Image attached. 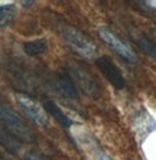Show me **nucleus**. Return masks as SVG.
Returning a JSON list of instances; mask_svg holds the SVG:
<instances>
[{"label": "nucleus", "instance_id": "f257e3e1", "mask_svg": "<svg viewBox=\"0 0 156 160\" xmlns=\"http://www.w3.org/2000/svg\"><path fill=\"white\" fill-rule=\"evenodd\" d=\"M0 123L6 126V129L11 134L19 139L20 142H31L35 140V136L33 133L19 115L9 107H0Z\"/></svg>", "mask_w": 156, "mask_h": 160}, {"label": "nucleus", "instance_id": "1a4fd4ad", "mask_svg": "<svg viewBox=\"0 0 156 160\" xmlns=\"http://www.w3.org/2000/svg\"><path fill=\"white\" fill-rule=\"evenodd\" d=\"M134 43L138 46L139 48L146 53L148 56L156 60V42L152 40L148 35L144 33H134L132 35Z\"/></svg>", "mask_w": 156, "mask_h": 160}, {"label": "nucleus", "instance_id": "6e6552de", "mask_svg": "<svg viewBox=\"0 0 156 160\" xmlns=\"http://www.w3.org/2000/svg\"><path fill=\"white\" fill-rule=\"evenodd\" d=\"M42 108L45 109V111L47 112V115L53 116L54 118L57 120L63 128L69 129L72 125V120L63 112L62 109L58 107L54 101H51V99H45L43 103H42Z\"/></svg>", "mask_w": 156, "mask_h": 160}, {"label": "nucleus", "instance_id": "0eeeda50", "mask_svg": "<svg viewBox=\"0 0 156 160\" xmlns=\"http://www.w3.org/2000/svg\"><path fill=\"white\" fill-rule=\"evenodd\" d=\"M56 89L63 97L68 98V99H77L78 98L77 85L68 71H62L57 75Z\"/></svg>", "mask_w": 156, "mask_h": 160}, {"label": "nucleus", "instance_id": "2eb2a0df", "mask_svg": "<svg viewBox=\"0 0 156 160\" xmlns=\"http://www.w3.org/2000/svg\"><path fill=\"white\" fill-rule=\"evenodd\" d=\"M0 160H6V159H5V158L2 156H0Z\"/></svg>", "mask_w": 156, "mask_h": 160}, {"label": "nucleus", "instance_id": "9d476101", "mask_svg": "<svg viewBox=\"0 0 156 160\" xmlns=\"http://www.w3.org/2000/svg\"><path fill=\"white\" fill-rule=\"evenodd\" d=\"M48 49V41L45 38L27 41L23 43V50L29 56H37L43 54Z\"/></svg>", "mask_w": 156, "mask_h": 160}, {"label": "nucleus", "instance_id": "f8f14e48", "mask_svg": "<svg viewBox=\"0 0 156 160\" xmlns=\"http://www.w3.org/2000/svg\"><path fill=\"white\" fill-rule=\"evenodd\" d=\"M15 6L13 4L0 6V27L7 26L14 20Z\"/></svg>", "mask_w": 156, "mask_h": 160}, {"label": "nucleus", "instance_id": "39448f33", "mask_svg": "<svg viewBox=\"0 0 156 160\" xmlns=\"http://www.w3.org/2000/svg\"><path fill=\"white\" fill-rule=\"evenodd\" d=\"M96 66L98 67L100 72L111 83L113 88H116L118 90H122L125 88V77L120 71V69L118 68V66L108 56L103 55V56L97 58H96Z\"/></svg>", "mask_w": 156, "mask_h": 160}, {"label": "nucleus", "instance_id": "f03ea898", "mask_svg": "<svg viewBox=\"0 0 156 160\" xmlns=\"http://www.w3.org/2000/svg\"><path fill=\"white\" fill-rule=\"evenodd\" d=\"M62 35L68 45L80 56L85 58H94L97 56V48L93 42H91L80 31L73 27H65L63 28Z\"/></svg>", "mask_w": 156, "mask_h": 160}, {"label": "nucleus", "instance_id": "423d86ee", "mask_svg": "<svg viewBox=\"0 0 156 160\" xmlns=\"http://www.w3.org/2000/svg\"><path fill=\"white\" fill-rule=\"evenodd\" d=\"M69 72V71H68ZM70 76L72 77L73 82L80 87V89L83 90L85 93H89V95H96L98 92V84L94 80V77L89 71H86L84 68L80 67H75L71 68V72H69ZM76 84V85H77Z\"/></svg>", "mask_w": 156, "mask_h": 160}, {"label": "nucleus", "instance_id": "ddd939ff", "mask_svg": "<svg viewBox=\"0 0 156 160\" xmlns=\"http://www.w3.org/2000/svg\"><path fill=\"white\" fill-rule=\"evenodd\" d=\"M25 160H48L43 156H40L35 152H27L25 154Z\"/></svg>", "mask_w": 156, "mask_h": 160}, {"label": "nucleus", "instance_id": "20e7f679", "mask_svg": "<svg viewBox=\"0 0 156 160\" xmlns=\"http://www.w3.org/2000/svg\"><path fill=\"white\" fill-rule=\"evenodd\" d=\"M99 35L102 40L106 43L110 48L120 56L125 62L127 63H135L138 60V56L130 45H127L125 41H122L119 36L114 34L108 28H100Z\"/></svg>", "mask_w": 156, "mask_h": 160}, {"label": "nucleus", "instance_id": "7ed1b4c3", "mask_svg": "<svg viewBox=\"0 0 156 160\" xmlns=\"http://www.w3.org/2000/svg\"><path fill=\"white\" fill-rule=\"evenodd\" d=\"M15 101L23 115L26 116L27 118H29L33 123H35L36 125L42 126V128L48 125L49 120H48L47 112L33 97L20 92L15 95Z\"/></svg>", "mask_w": 156, "mask_h": 160}, {"label": "nucleus", "instance_id": "9b49d317", "mask_svg": "<svg viewBox=\"0 0 156 160\" xmlns=\"http://www.w3.org/2000/svg\"><path fill=\"white\" fill-rule=\"evenodd\" d=\"M0 145L13 153L20 150V140L4 129H0Z\"/></svg>", "mask_w": 156, "mask_h": 160}, {"label": "nucleus", "instance_id": "4468645a", "mask_svg": "<svg viewBox=\"0 0 156 160\" xmlns=\"http://www.w3.org/2000/svg\"><path fill=\"white\" fill-rule=\"evenodd\" d=\"M22 2L23 6H27V5H31V4H34V1H21Z\"/></svg>", "mask_w": 156, "mask_h": 160}]
</instances>
